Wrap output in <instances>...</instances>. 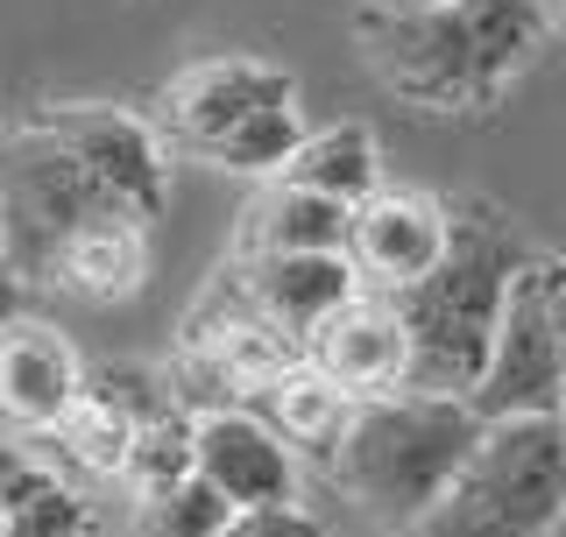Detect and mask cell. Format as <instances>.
Returning <instances> with one entry per match:
<instances>
[{
	"instance_id": "obj_9",
	"label": "cell",
	"mask_w": 566,
	"mask_h": 537,
	"mask_svg": "<svg viewBox=\"0 0 566 537\" xmlns=\"http://www.w3.org/2000/svg\"><path fill=\"white\" fill-rule=\"evenodd\" d=\"M453 248V206L432 199V191H376L368 206H354V227H347V262L361 276V291H382V297H403L447 262Z\"/></svg>"
},
{
	"instance_id": "obj_7",
	"label": "cell",
	"mask_w": 566,
	"mask_h": 537,
	"mask_svg": "<svg viewBox=\"0 0 566 537\" xmlns=\"http://www.w3.org/2000/svg\"><path fill=\"white\" fill-rule=\"evenodd\" d=\"M305 361V347H297L283 326L255 312V297L234 283V268H212V283L199 291V304L185 312V333H177V403H199L206 410H248L255 389H270L283 368Z\"/></svg>"
},
{
	"instance_id": "obj_6",
	"label": "cell",
	"mask_w": 566,
	"mask_h": 537,
	"mask_svg": "<svg viewBox=\"0 0 566 537\" xmlns=\"http://www.w3.org/2000/svg\"><path fill=\"white\" fill-rule=\"evenodd\" d=\"M566 530V432L559 418L482 424L468 467L453 474L411 537H559Z\"/></svg>"
},
{
	"instance_id": "obj_14",
	"label": "cell",
	"mask_w": 566,
	"mask_h": 537,
	"mask_svg": "<svg viewBox=\"0 0 566 537\" xmlns=\"http://www.w3.org/2000/svg\"><path fill=\"white\" fill-rule=\"evenodd\" d=\"M149 268H156V227L114 220V227H99V234L64 248V262L50 268V283H43V297H64V304H78V312H114V304L142 297Z\"/></svg>"
},
{
	"instance_id": "obj_17",
	"label": "cell",
	"mask_w": 566,
	"mask_h": 537,
	"mask_svg": "<svg viewBox=\"0 0 566 537\" xmlns=\"http://www.w3.org/2000/svg\"><path fill=\"white\" fill-rule=\"evenodd\" d=\"M276 185H297V191H318L333 206H368L382 191V149L361 120H333V128H312L297 141V156L283 164Z\"/></svg>"
},
{
	"instance_id": "obj_13",
	"label": "cell",
	"mask_w": 566,
	"mask_h": 537,
	"mask_svg": "<svg viewBox=\"0 0 566 537\" xmlns=\"http://www.w3.org/2000/svg\"><path fill=\"white\" fill-rule=\"evenodd\" d=\"M227 268H234V283L255 297V312L270 318V326H283L297 347L361 291V276H354L347 255H234Z\"/></svg>"
},
{
	"instance_id": "obj_8",
	"label": "cell",
	"mask_w": 566,
	"mask_h": 537,
	"mask_svg": "<svg viewBox=\"0 0 566 537\" xmlns=\"http://www.w3.org/2000/svg\"><path fill=\"white\" fill-rule=\"evenodd\" d=\"M538 262H524L517 283H510L503 326H495L482 389H474V418H482V424H495V418H559V403H566V361H559L553 318H545Z\"/></svg>"
},
{
	"instance_id": "obj_23",
	"label": "cell",
	"mask_w": 566,
	"mask_h": 537,
	"mask_svg": "<svg viewBox=\"0 0 566 537\" xmlns=\"http://www.w3.org/2000/svg\"><path fill=\"white\" fill-rule=\"evenodd\" d=\"M538 8H545V22H553V29H566V0H538Z\"/></svg>"
},
{
	"instance_id": "obj_15",
	"label": "cell",
	"mask_w": 566,
	"mask_h": 537,
	"mask_svg": "<svg viewBox=\"0 0 566 537\" xmlns=\"http://www.w3.org/2000/svg\"><path fill=\"white\" fill-rule=\"evenodd\" d=\"M248 418H262L297 460H312V467L326 474L333 453H340V439H347V424H354V397H340L312 361H297V368H283L270 389L248 397Z\"/></svg>"
},
{
	"instance_id": "obj_10",
	"label": "cell",
	"mask_w": 566,
	"mask_h": 537,
	"mask_svg": "<svg viewBox=\"0 0 566 537\" xmlns=\"http://www.w3.org/2000/svg\"><path fill=\"white\" fill-rule=\"evenodd\" d=\"M305 361L354 403L411 389V333H403V318H397V297L354 291L340 312L305 339Z\"/></svg>"
},
{
	"instance_id": "obj_25",
	"label": "cell",
	"mask_w": 566,
	"mask_h": 537,
	"mask_svg": "<svg viewBox=\"0 0 566 537\" xmlns=\"http://www.w3.org/2000/svg\"><path fill=\"white\" fill-rule=\"evenodd\" d=\"M559 432H566V403H559Z\"/></svg>"
},
{
	"instance_id": "obj_24",
	"label": "cell",
	"mask_w": 566,
	"mask_h": 537,
	"mask_svg": "<svg viewBox=\"0 0 566 537\" xmlns=\"http://www.w3.org/2000/svg\"><path fill=\"white\" fill-rule=\"evenodd\" d=\"M403 8H453V0H403Z\"/></svg>"
},
{
	"instance_id": "obj_16",
	"label": "cell",
	"mask_w": 566,
	"mask_h": 537,
	"mask_svg": "<svg viewBox=\"0 0 566 537\" xmlns=\"http://www.w3.org/2000/svg\"><path fill=\"white\" fill-rule=\"evenodd\" d=\"M347 227L354 212L318 199V191L262 185V199L241 212L234 255H347Z\"/></svg>"
},
{
	"instance_id": "obj_2",
	"label": "cell",
	"mask_w": 566,
	"mask_h": 537,
	"mask_svg": "<svg viewBox=\"0 0 566 537\" xmlns=\"http://www.w3.org/2000/svg\"><path fill=\"white\" fill-rule=\"evenodd\" d=\"M354 43L368 71L418 114H489L545 50L538 0H453V8H403L361 0Z\"/></svg>"
},
{
	"instance_id": "obj_22",
	"label": "cell",
	"mask_w": 566,
	"mask_h": 537,
	"mask_svg": "<svg viewBox=\"0 0 566 537\" xmlns=\"http://www.w3.org/2000/svg\"><path fill=\"white\" fill-rule=\"evenodd\" d=\"M22 474H29V453H22V445H0V495H8Z\"/></svg>"
},
{
	"instance_id": "obj_21",
	"label": "cell",
	"mask_w": 566,
	"mask_h": 537,
	"mask_svg": "<svg viewBox=\"0 0 566 537\" xmlns=\"http://www.w3.org/2000/svg\"><path fill=\"white\" fill-rule=\"evenodd\" d=\"M22 304H29V291H22V276H14V262H8V234H0V326L22 318Z\"/></svg>"
},
{
	"instance_id": "obj_5",
	"label": "cell",
	"mask_w": 566,
	"mask_h": 537,
	"mask_svg": "<svg viewBox=\"0 0 566 537\" xmlns=\"http://www.w3.org/2000/svg\"><path fill=\"white\" fill-rule=\"evenodd\" d=\"M149 128L170 156H191V164L234 177H270V185L297 156V141L312 135L297 120V78L270 57H241V50L234 57H199L177 78H164Z\"/></svg>"
},
{
	"instance_id": "obj_12",
	"label": "cell",
	"mask_w": 566,
	"mask_h": 537,
	"mask_svg": "<svg viewBox=\"0 0 566 537\" xmlns=\"http://www.w3.org/2000/svg\"><path fill=\"white\" fill-rule=\"evenodd\" d=\"M305 460L248 410H206L199 418V481L227 509H291Z\"/></svg>"
},
{
	"instance_id": "obj_3",
	"label": "cell",
	"mask_w": 566,
	"mask_h": 537,
	"mask_svg": "<svg viewBox=\"0 0 566 537\" xmlns=\"http://www.w3.org/2000/svg\"><path fill=\"white\" fill-rule=\"evenodd\" d=\"M453 206V248L418 291L397 297V318L411 333V389L418 397H460L474 403L503 326L510 283L524 262H538V248L495 199H447Z\"/></svg>"
},
{
	"instance_id": "obj_19",
	"label": "cell",
	"mask_w": 566,
	"mask_h": 537,
	"mask_svg": "<svg viewBox=\"0 0 566 537\" xmlns=\"http://www.w3.org/2000/svg\"><path fill=\"white\" fill-rule=\"evenodd\" d=\"M220 537H326V524H318L312 509H234V524H227Z\"/></svg>"
},
{
	"instance_id": "obj_18",
	"label": "cell",
	"mask_w": 566,
	"mask_h": 537,
	"mask_svg": "<svg viewBox=\"0 0 566 537\" xmlns=\"http://www.w3.org/2000/svg\"><path fill=\"white\" fill-rule=\"evenodd\" d=\"M234 524V509L206 488L199 474L170 481V488H149L128 503V537H220Z\"/></svg>"
},
{
	"instance_id": "obj_1",
	"label": "cell",
	"mask_w": 566,
	"mask_h": 537,
	"mask_svg": "<svg viewBox=\"0 0 566 537\" xmlns=\"http://www.w3.org/2000/svg\"><path fill=\"white\" fill-rule=\"evenodd\" d=\"M170 206V149L149 114L99 99H57L0 120V234L29 297H43L50 268L71 241L114 220L156 227Z\"/></svg>"
},
{
	"instance_id": "obj_26",
	"label": "cell",
	"mask_w": 566,
	"mask_h": 537,
	"mask_svg": "<svg viewBox=\"0 0 566 537\" xmlns=\"http://www.w3.org/2000/svg\"><path fill=\"white\" fill-rule=\"evenodd\" d=\"M0 537H8V524H0Z\"/></svg>"
},
{
	"instance_id": "obj_4",
	"label": "cell",
	"mask_w": 566,
	"mask_h": 537,
	"mask_svg": "<svg viewBox=\"0 0 566 537\" xmlns=\"http://www.w3.org/2000/svg\"><path fill=\"white\" fill-rule=\"evenodd\" d=\"M474 439H482L474 403L397 389V397L354 403V424H347L340 453H333L326 481L361 516H376L389 530H418L424 516L447 503V488L468 467Z\"/></svg>"
},
{
	"instance_id": "obj_20",
	"label": "cell",
	"mask_w": 566,
	"mask_h": 537,
	"mask_svg": "<svg viewBox=\"0 0 566 537\" xmlns=\"http://www.w3.org/2000/svg\"><path fill=\"white\" fill-rule=\"evenodd\" d=\"M538 276H545V318H553L559 361H566V255H545V262H538Z\"/></svg>"
},
{
	"instance_id": "obj_11",
	"label": "cell",
	"mask_w": 566,
	"mask_h": 537,
	"mask_svg": "<svg viewBox=\"0 0 566 537\" xmlns=\"http://www.w3.org/2000/svg\"><path fill=\"white\" fill-rule=\"evenodd\" d=\"M85 389H93V375H85L78 347L57 326H43V318H8L0 326V418L14 432L50 439L85 403Z\"/></svg>"
}]
</instances>
